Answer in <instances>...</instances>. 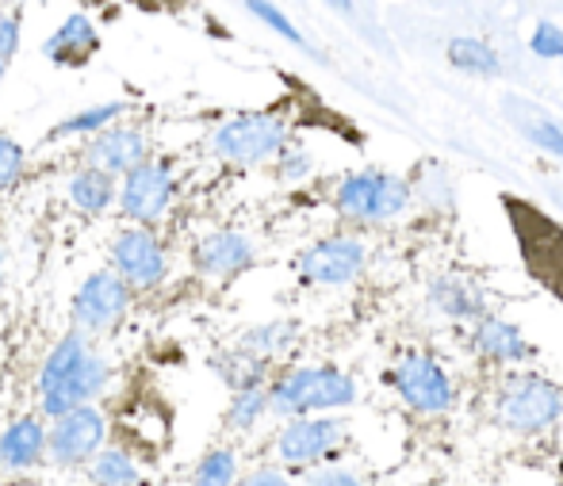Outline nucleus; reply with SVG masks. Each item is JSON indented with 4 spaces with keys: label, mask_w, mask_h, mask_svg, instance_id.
Here are the masks:
<instances>
[{
    "label": "nucleus",
    "mask_w": 563,
    "mask_h": 486,
    "mask_svg": "<svg viewBox=\"0 0 563 486\" xmlns=\"http://www.w3.org/2000/svg\"><path fill=\"white\" fill-rule=\"evenodd\" d=\"M108 379H112V368H108L104 353H97L81 330H69L38 368V410L46 418H58V413L104 395Z\"/></svg>",
    "instance_id": "1"
},
{
    "label": "nucleus",
    "mask_w": 563,
    "mask_h": 486,
    "mask_svg": "<svg viewBox=\"0 0 563 486\" xmlns=\"http://www.w3.org/2000/svg\"><path fill=\"white\" fill-rule=\"evenodd\" d=\"M361 387L349 372L334 364H311V368H288L268 384V410L280 418H303V413H330L356 402Z\"/></svg>",
    "instance_id": "2"
},
{
    "label": "nucleus",
    "mask_w": 563,
    "mask_h": 486,
    "mask_svg": "<svg viewBox=\"0 0 563 486\" xmlns=\"http://www.w3.org/2000/svg\"><path fill=\"white\" fill-rule=\"evenodd\" d=\"M291 139V123L280 111H238L211 134V154L230 165L273 162Z\"/></svg>",
    "instance_id": "3"
},
{
    "label": "nucleus",
    "mask_w": 563,
    "mask_h": 486,
    "mask_svg": "<svg viewBox=\"0 0 563 486\" xmlns=\"http://www.w3.org/2000/svg\"><path fill=\"white\" fill-rule=\"evenodd\" d=\"M410 207V180L399 173H345L334 188V211L345 222H391Z\"/></svg>",
    "instance_id": "4"
},
{
    "label": "nucleus",
    "mask_w": 563,
    "mask_h": 486,
    "mask_svg": "<svg viewBox=\"0 0 563 486\" xmlns=\"http://www.w3.org/2000/svg\"><path fill=\"white\" fill-rule=\"evenodd\" d=\"M495 413L510 433H544L563 418V387L533 372H521L498 387Z\"/></svg>",
    "instance_id": "5"
},
{
    "label": "nucleus",
    "mask_w": 563,
    "mask_h": 486,
    "mask_svg": "<svg viewBox=\"0 0 563 486\" xmlns=\"http://www.w3.org/2000/svg\"><path fill=\"white\" fill-rule=\"evenodd\" d=\"M384 379L415 413L433 418V413H449L456 406V384H452L445 364L433 361L430 353H402Z\"/></svg>",
    "instance_id": "6"
},
{
    "label": "nucleus",
    "mask_w": 563,
    "mask_h": 486,
    "mask_svg": "<svg viewBox=\"0 0 563 486\" xmlns=\"http://www.w3.org/2000/svg\"><path fill=\"white\" fill-rule=\"evenodd\" d=\"M108 444V418L100 406L85 402L58 413L46 429V460L58 467H81Z\"/></svg>",
    "instance_id": "7"
},
{
    "label": "nucleus",
    "mask_w": 563,
    "mask_h": 486,
    "mask_svg": "<svg viewBox=\"0 0 563 486\" xmlns=\"http://www.w3.org/2000/svg\"><path fill=\"white\" fill-rule=\"evenodd\" d=\"M173 196H177V180H173L169 162L146 157L142 165H134L131 173L119 177L115 203L134 227H154V222H162L165 211L173 207Z\"/></svg>",
    "instance_id": "8"
},
{
    "label": "nucleus",
    "mask_w": 563,
    "mask_h": 486,
    "mask_svg": "<svg viewBox=\"0 0 563 486\" xmlns=\"http://www.w3.org/2000/svg\"><path fill=\"white\" fill-rule=\"evenodd\" d=\"M368 265V245L356 234H330L319 238L299 253V280L307 288H345Z\"/></svg>",
    "instance_id": "9"
},
{
    "label": "nucleus",
    "mask_w": 563,
    "mask_h": 486,
    "mask_svg": "<svg viewBox=\"0 0 563 486\" xmlns=\"http://www.w3.org/2000/svg\"><path fill=\"white\" fill-rule=\"evenodd\" d=\"M112 273L126 284L131 291H154L169 276V257H165V245L157 242V234L150 227H126L112 238Z\"/></svg>",
    "instance_id": "10"
},
{
    "label": "nucleus",
    "mask_w": 563,
    "mask_h": 486,
    "mask_svg": "<svg viewBox=\"0 0 563 486\" xmlns=\"http://www.w3.org/2000/svg\"><path fill=\"white\" fill-rule=\"evenodd\" d=\"M134 291L112 273V268H97L81 280V288L74 291L69 314H74V330H81L85 338H100L108 333L119 318L131 310Z\"/></svg>",
    "instance_id": "11"
},
{
    "label": "nucleus",
    "mask_w": 563,
    "mask_h": 486,
    "mask_svg": "<svg viewBox=\"0 0 563 486\" xmlns=\"http://www.w3.org/2000/svg\"><path fill=\"white\" fill-rule=\"evenodd\" d=\"M506 211L514 214V227L521 238V253H526L529 268L537 280H544L563 299V230L556 222L541 219L529 203L521 199H506Z\"/></svg>",
    "instance_id": "12"
},
{
    "label": "nucleus",
    "mask_w": 563,
    "mask_h": 486,
    "mask_svg": "<svg viewBox=\"0 0 563 486\" xmlns=\"http://www.w3.org/2000/svg\"><path fill=\"white\" fill-rule=\"evenodd\" d=\"M345 421L330 418V413H303L291 418L276 437V460L284 467H314L330 460L345 441Z\"/></svg>",
    "instance_id": "13"
},
{
    "label": "nucleus",
    "mask_w": 563,
    "mask_h": 486,
    "mask_svg": "<svg viewBox=\"0 0 563 486\" xmlns=\"http://www.w3.org/2000/svg\"><path fill=\"white\" fill-rule=\"evenodd\" d=\"M150 154V139L142 126L131 123H108L104 131L89 134V146L81 150V165H97V169L112 173V177H123L134 165H142Z\"/></svg>",
    "instance_id": "14"
},
{
    "label": "nucleus",
    "mask_w": 563,
    "mask_h": 486,
    "mask_svg": "<svg viewBox=\"0 0 563 486\" xmlns=\"http://www.w3.org/2000/svg\"><path fill=\"white\" fill-rule=\"evenodd\" d=\"M257 261V245H253L250 234L242 230H211L196 242L192 250V268L208 280H234L245 268H253Z\"/></svg>",
    "instance_id": "15"
},
{
    "label": "nucleus",
    "mask_w": 563,
    "mask_h": 486,
    "mask_svg": "<svg viewBox=\"0 0 563 486\" xmlns=\"http://www.w3.org/2000/svg\"><path fill=\"white\" fill-rule=\"evenodd\" d=\"M97 54H100V27H97V20L85 12L66 15V20L51 31V38L43 43V58L62 69L89 66Z\"/></svg>",
    "instance_id": "16"
},
{
    "label": "nucleus",
    "mask_w": 563,
    "mask_h": 486,
    "mask_svg": "<svg viewBox=\"0 0 563 486\" xmlns=\"http://www.w3.org/2000/svg\"><path fill=\"white\" fill-rule=\"evenodd\" d=\"M472 349L483 356V361L495 364H526L537 356V349L529 345V338L518 330L514 322L495 314H479L472 325Z\"/></svg>",
    "instance_id": "17"
},
{
    "label": "nucleus",
    "mask_w": 563,
    "mask_h": 486,
    "mask_svg": "<svg viewBox=\"0 0 563 486\" xmlns=\"http://www.w3.org/2000/svg\"><path fill=\"white\" fill-rule=\"evenodd\" d=\"M430 307L438 314L452 318V322H475L479 314H487V295L475 280L460 273H441L430 284Z\"/></svg>",
    "instance_id": "18"
},
{
    "label": "nucleus",
    "mask_w": 563,
    "mask_h": 486,
    "mask_svg": "<svg viewBox=\"0 0 563 486\" xmlns=\"http://www.w3.org/2000/svg\"><path fill=\"white\" fill-rule=\"evenodd\" d=\"M43 456H46V426L35 413L15 418L0 433V472H27Z\"/></svg>",
    "instance_id": "19"
},
{
    "label": "nucleus",
    "mask_w": 563,
    "mask_h": 486,
    "mask_svg": "<svg viewBox=\"0 0 563 486\" xmlns=\"http://www.w3.org/2000/svg\"><path fill=\"white\" fill-rule=\"evenodd\" d=\"M503 108H506V115H510L514 131H518L529 146H537L541 154H552L556 162H563V126L549 115V111L521 100V97H506Z\"/></svg>",
    "instance_id": "20"
},
{
    "label": "nucleus",
    "mask_w": 563,
    "mask_h": 486,
    "mask_svg": "<svg viewBox=\"0 0 563 486\" xmlns=\"http://www.w3.org/2000/svg\"><path fill=\"white\" fill-rule=\"evenodd\" d=\"M296 341H299V325L291 322V318H273V322L250 325V330L238 333L234 349L261 364H273V361H280Z\"/></svg>",
    "instance_id": "21"
},
{
    "label": "nucleus",
    "mask_w": 563,
    "mask_h": 486,
    "mask_svg": "<svg viewBox=\"0 0 563 486\" xmlns=\"http://www.w3.org/2000/svg\"><path fill=\"white\" fill-rule=\"evenodd\" d=\"M115 192H119V177L97 169V165H81V169H77L74 177H69V185H66L69 203H74L81 214H92V219L112 211Z\"/></svg>",
    "instance_id": "22"
},
{
    "label": "nucleus",
    "mask_w": 563,
    "mask_h": 486,
    "mask_svg": "<svg viewBox=\"0 0 563 486\" xmlns=\"http://www.w3.org/2000/svg\"><path fill=\"white\" fill-rule=\"evenodd\" d=\"M445 58H449L452 69H460V74H467V77H498L503 74V54H498L495 46L479 35L449 38Z\"/></svg>",
    "instance_id": "23"
},
{
    "label": "nucleus",
    "mask_w": 563,
    "mask_h": 486,
    "mask_svg": "<svg viewBox=\"0 0 563 486\" xmlns=\"http://www.w3.org/2000/svg\"><path fill=\"white\" fill-rule=\"evenodd\" d=\"M123 115H126V103H123V100L92 103V108L74 111V115H66L62 123H54L51 131H46V142L77 139V134H97V131H104L108 123H119Z\"/></svg>",
    "instance_id": "24"
},
{
    "label": "nucleus",
    "mask_w": 563,
    "mask_h": 486,
    "mask_svg": "<svg viewBox=\"0 0 563 486\" xmlns=\"http://www.w3.org/2000/svg\"><path fill=\"white\" fill-rule=\"evenodd\" d=\"M211 372L230 387V390H245V387H265L268 379V364L253 361V356L238 353L234 345L223 349L219 356H211Z\"/></svg>",
    "instance_id": "25"
},
{
    "label": "nucleus",
    "mask_w": 563,
    "mask_h": 486,
    "mask_svg": "<svg viewBox=\"0 0 563 486\" xmlns=\"http://www.w3.org/2000/svg\"><path fill=\"white\" fill-rule=\"evenodd\" d=\"M92 486H139V464L126 449H100L89 460Z\"/></svg>",
    "instance_id": "26"
},
{
    "label": "nucleus",
    "mask_w": 563,
    "mask_h": 486,
    "mask_svg": "<svg viewBox=\"0 0 563 486\" xmlns=\"http://www.w3.org/2000/svg\"><path fill=\"white\" fill-rule=\"evenodd\" d=\"M245 12H250L257 23H265L268 31H276V35H280L284 43H291V46H296V51L311 54V58H322V54H319V46H314L311 38H307L303 31H299L296 23H291L288 15H284L280 8L273 4V0H245Z\"/></svg>",
    "instance_id": "27"
},
{
    "label": "nucleus",
    "mask_w": 563,
    "mask_h": 486,
    "mask_svg": "<svg viewBox=\"0 0 563 486\" xmlns=\"http://www.w3.org/2000/svg\"><path fill=\"white\" fill-rule=\"evenodd\" d=\"M268 413V384L265 387H245V390H230V406H227V426L234 433H250L261 418Z\"/></svg>",
    "instance_id": "28"
},
{
    "label": "nucleus",
    "mask_w": 563,
    "mask_h": 486,
    "mask_svg": "<svg viewBox=\"0 0 563 486\" xmlns=\"http://www.w3.org/2000/svg\"><path fill=\"white\" fill-rule=\"evenodd\" d=\"M234 479H238V456L230 449H211L192 472V486H234Z\"/></svg>",
    "instance_id": "29"
},
{
    "label": "nucleus",
    "mask_w": 563,
    "mask_h": 486,
    "mask_svg": "<svg viewBox=\"0 0 563 486\" xmlns=\"http://www.w3.org/2000/svg\"><path fill=\"white\" fill-rule=\"evenodd\" d=\"M314 169V157L307 154L303 146H284L280 154H276V177L284 180V185H299V180H307Z\"/></svg>",
    "instance_id": "30"
},
{
    "label": "nucleus",
    "mask_w": 563,
    "mask_h": 486,
    "mask_svg": "<svg viewBox=\"0 0 563 486\" xmlns=\"http://www.w3.org/2000/svg\"><path fill=\"white\" fill-rule=\"evenodd\" d=\"M529 51L541 62H563V31L552 20H541L529 35Z\"/></svg>",
    "instance_id": "31"
},
{
    "label": "nucleus",
    "mask_w": 563,
    "mask_h": 486,
    "mask_svg": "<svg viewBox=\"0 0 563 486\" xmlns=\"http://www.w3.org/2000/svg\"><path fill=\"white\" fill-rule=\"evenodd\" d=\"M23 165H27V150L8 134H0V192L23 177Z\"/></svg>",
    "instance_id": "32"
},
{
    "label": "nucleus",
    "mask_w": 563,
    "mask_h": 486,
    "mask_svg": "<svg viewBox=\"0 0 563 486\" xmlns=\"http://www.w3.org/2000/svg\"><path fill=\"white\" fill-rule=\"evenodd\" d=\"M303 486H364V483L353 472H345V467H314V472H307Z\"/></svg>",
    "instance_id": "33"
},
{
    "label": "nucleus",
    "mask_w": 563,
    "mask_h": 486,
    "mask_svg": "<svg viewBox=\"0 0 563 486\" xmlns=\"http://www.w3.org/2000/svg\"><path fill=\"white\" fill-rule=\"evenodd\" d=\"M20 54V15L8 12L0 15V58L12 62Z\"/></svg>",
    "instance_id": "34"
},
{
    "label": "nucleus",
    "mask_w": 563,
    "mask_h": 486,
    "mask_svg": "<svg viewBox=\"0 0 563 486\" xmlns=\"http://www.w3.org/2000/svg\"><path fill=\"white\" fill-rule=\"evenodd\" d=\"M234 486H291V479L280 472V467H257V472L234 479Z\"/></svg>",
    "instance_id": "35"
},
{
    "label": "nucleus",
    "mask_w": 563,
    "mask_h": 486,
    "mask_svg": "<svg viewBox=\"0 0 563 486\" xmlns=\"http://www.w3.org/2000/svg\"><path fill=\"white\" fill-rule=\"evenodd\" d=\"M327 8H334V12H341V15H353V0H322Z\"/></svg>",
    "instance_id": "36"
},
{
    "label": "nucleus",
    "mask_w": 563,
    "mask_h": 486,
    "mask_svg": "<svg viewBox=\"0 0 563 486\" xmlns=\"http://www.w3.org/2000/svg\"><path fill=\"white\" fill-rule=\"evenodd\" d=\"M123 4H131V8H162L165 0H123Z\"/></svg>",
    "instance_id": "37"
},
{
    "label": "nucleus",
    "mask_w": 563,
    "mask_h": 486,
    "mask_svg": "<svg viewBox=\"0 0 563 486\" xmlns=\"http://www.w3.org/2000/svg\"><path fill=\"white\" fill-rule=\"evenodd\" d=\"M8 66H12V62L0 58V85H4V77H8Z\"/></svg>",
    "instance_id": "38"
},
{
    "label": "nucleus",
    "mask_w": 563,
    "mask_h": 486,
    "mask_svg": "<svg viewBox=\"0 0 563 486\" xmlns=\"http://www.w3.org/2000/svg\"><path fill=\"white\" fill-rule=\"evenodd\" d=\"M0 288H4V253H0Z\"/></svg>",
    "instance_id": "39"
}]
</instances>
